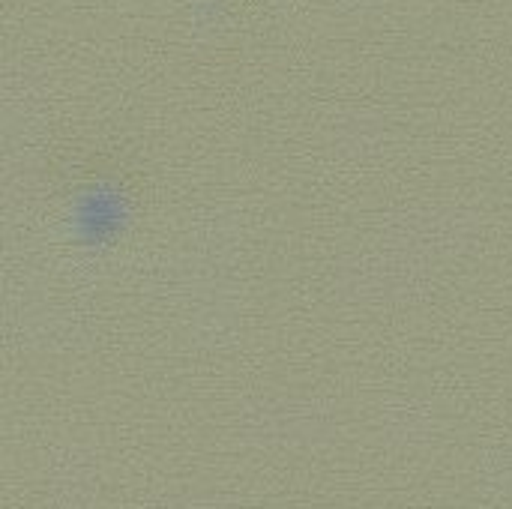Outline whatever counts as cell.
<instances>
[{
	"instance_id": "6",
	"label": "cell",
	"mask_w": 512,
	"mask_h": 509,
	"mask_svg": "<svg viewBox=\"0 0 512 509\" xmlns=\"http://www.w3.org/2000/svg\"><path fill=\"white\" fill-rule=\"evenodd\" d=\"M480 489L498 501H512V447H486L477 459Z\"/></svg>"
},
{
	"instance_id": "7",
	"label": "cell",
	"mask_w": 512,
	"mask_h": 509,
	"mask_svg": "<svg viewBox=\"0 0 512 509\" xmlns=\"http://www.w3.org/2000/svg\"><path fill=\"white\" fill-rule=\"evenodd\" d=\"M384 120L378 114H351L342 120V147L351 156H369L384 144Z\"/></svg>"
},
{
	"instance_id": "1",
	"label": "cell",
	"mask_w": 512,
	"mask_h": 509,
	"mask_svg": "<svg viewBox=\"0 0 512 509\" xmlns=\"http://www.w3.org/2000/svg\"><path fill=\"white\" fill-rule=\"evenodd\" d=\"M480 243V219L459 207H414L384 216V246L411 258H456Z\"/></svg>"
},
{
	"instance_id": "3",
	"label": "cell",
	"mask_w": 512,
	"mask_h": 509,
	"mask_svg": "<svg viewBox=\"0 0 512 509\" xmlns=\"http://www.w3.org/2000/svg\"><path fill=\"white\" fill-rule=\"evenodd\" d=\"M240 429L249 441L264 447H285V450H312L324 447L339 432V414L327 402L312 399H279L252 405Z\"/></svg>"
},
{
	"instance_id": "2",
	"label": "cell",
	"mask_w": 512,
	"mask_h": 509,
	"mask_svg": "<svg viewBox=\"0 0 512 509\" xmlns=\"http://www.w3.org/2000/svg\"><path fill=\"white\" fill-rule=\"evenodd\" d=\"M336 288L354 303H417L432 291V273L411 255H357L339 264Z\"/></svg>"
},
{
	"instance_id": "4",
	"label": "cell",
	"mask_w": 512,
	"mask_h": 509,
	"mask_svg": "<svg viewBox=\"0 0 512 509\" xmlns=\"http://www.w3.org/2000/svg\"><path fill=\"white\" fill-rule=\"evenodd\" d=\"M381 429H384V441L393 450L417 453V450H426L435 441L438 417L426 402H420L414 396H399V399H390L384 405Z\"/></svg>"
},
{
	"instance_id": "5",
	"label": "cell",
	"mask_w": 512,
	"mask_h": 509,
	"mask_svg": "<svg viewBox=\"0 0 512 509\" xmlns=\"http://www.w3.org/2000/svg\"><path fill=\"white\" fill-rule=\"evenodd\" d=\"M96 507V462L84 453L57 459L51 471V509Z\"/></svg>"
}]
</instances>
